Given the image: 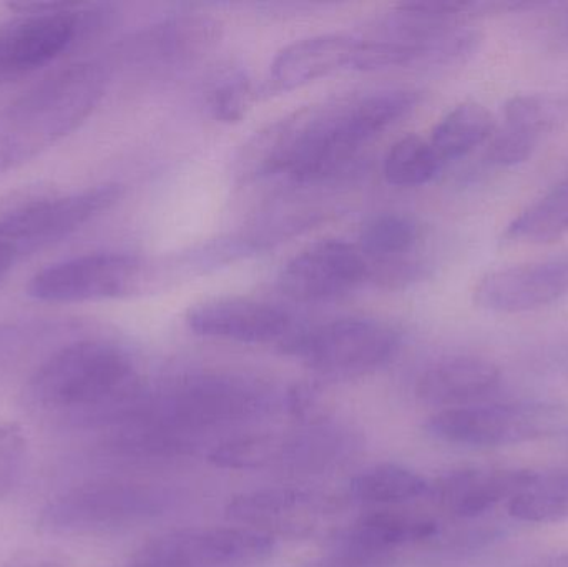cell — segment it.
Listing matches in <instances>:
<instances>
[{
	"label": "cell",
	"instance_id": "cell-30",
	"mask_svg": "<svg viewBox=\"0 0 568 567\" xmlns=\"http://www.w3.org/2000/svg\"><path fill=\"white\" fill-rule=\"evenodd\" d=\"M487 160L497 166H516L532 156L539 140L519 130L503 125L490 136Z\"/></svg>",
	"mask_w": 568,
	"mask_h": 567
},
{
	"label": "cell",
	"instance_id": "cell-6",
	"mask_svg": "<svg viewBox=\"0 0 568 567\" xmlns=\"http://www.w3.org/2000/svg\"><path fill=\"white\" fill-rule=\"evenodd\" d=\"M150 263L130 253H92L47 266L33 276L29 295L45 303L125 298L142 292Z\"/></svg>",
	"mask_w": 568,
	"mask_h": 567
},
{
	"label": "cell",
	"instance_id": "cell-19",
	"mask_svg": "<svg viewBox=\"0 0 568 567\" xmlns=\"http://www.w3.org/2000/svg\"><path fill=\"white\" fill-rule=\"evenodd\" d=\"M219 20L203 13H179L153 26L142 40L143 53L160 67L193 65L205 59L222 39Z\"/></svg>",
	"mask_w": 568,
	"mask_h": 567
},
{
	"label": "cell",
	"instance_id": "cell-11",
	"mask_svg": "<svg viewBox=\"0 0 568 567\" xmlns=\"http://www.w3.org/2000/svg\"><path fill=\"white\" fill-rule=\"evenodd\" d=\"M369 276V263L357 246L327 239L286 262L278 275V286L294 302L320 303L353 292Z\"/></svg>",
	"mask_w": 568,
	"mask_h": 567
},
{
	"label": "cell",
	"instance_id": "cell-21",
	"mask_svg": "<svg viewBox=\"0 0 568 567\" xmlns=\"http://www.w3.org/2000/svg\"><path fill=\"white\" fill-rule=\"evenodd\" d=\"M437 525L423 516L397 512H373L337 533L333 546L394 556L404 546L429 541Z\"/></svg>",
	"mask_w": 568,
	"mask_h": 567
},
{
	"label": "cell",
	"instance_id": "cell-35",
	"mask_svg": "<svg viewBox=\"0 0 568 567\" xmlns=\"http://www.w3.org/2000/svg\"><path fill=\"white\" fill-rule=\"evenodd\" d=\"M560 26H562L564 33L568 37V6L564 10L562 17H560Z\"/></svg>",
	"mask_w": 568,
	"mask_h": 567
},
{
	"label": "cell",
	"instance_id": "cell-26",
	"mask_svg": "<svg viewBox=\"0 0 568 567\" xmlns=\"http://www.w3.org/2000/svg\"><path fill=\"white\" fill-rule=\"evenodd\" d=\"M509 515L529 525H552L568 518V472L537 473L529 486L509 499Z\"/></svg>",
	"mask_w": 568,
	"mask_h": 567
},
{
	"label": "cell",
	"instance_id": "cell-2",
	"mask_svg": "<svg viewBox=\"0 0 568 567\" xmlns=\"http://www.w3.org/2000/svg\"><path fill=\"white\" fill-rule=\"evenodd\" d=\"M30 395L47 412L116 422L139 402V375L119 343L82 340L40 366Z\"/></svg>",
	"mask_w": 568,
	"mask_h": 567
},
{
	"label": "cell",
	"instance_id": "cell-7",
	"mask_svg": "<svg viewBox=\"0 0 568 567\" xmlns=\"http://www.w3.org/2000/svg\"><path fill=\"white\" fill-rule=\"evenodd\" d=\"M450 445L499 448L557 435V408L549 405H467L439 409L424 425Z\"/></svg>",
	"mask_w": 568,
	"mask_h": 567
},
{
	"label": "cell",
	"instance_id": "cell-24",
	"mask_svg": "<svg viewBox=\"0 0 568 567\" xmlns=\"http://www.w3.org/2000/svg\"><path fill=\"white\" fill-rule=\"evenodd\" d=\"M568 233V176L530 203L507 225V242L547 245Z\"/></svg>",
	"mask_w": 568,
	"mask_h": 567
},
{
	"label": "cell",
	"instance_id": "cell-18",
	"mask_svg": "<svg viewBox=\"0 0 568 567\" xmlns=\"http://www.w3.org/2000/svg\"><path fill=\"white\" fill-rule=\"evenodd\" d=\"M500 369L479 356L440 360L420 375L416 395L424 405L439 409L476 405L499 386Z\"/></svg>",
	"mask_w": 568,
	"mask_h": 567
},
{
	"label": "cell",
	"instance_id": "cell-17",
	"mask_svg": "<svg viewBox=\"0 0 568 567\" xmlns=\"http://www.w3.org/2000/svg\"><path fill=\"white\" fill-rule=\"evenodd\" d=\"M529 469H456L430 486L440 508L456 518L474 519L509 502L536 479Z\"/></svg>",
	"mask_w": 568,
	"mask_h": 567
},
{
	"label": "cell",
	"instance_id": "cell-12",
	"mask_svg": "<svg viewBox=\"0 0 568 567\" xmlns=\"http://www.w3.org/2000/svg\"><path fill=\"white\" fill-rule=\"evenodd\" d=\"M339 438L331 429L300 433H252L223 442L209 455L216 468L233 472L311 466L331 462L339 453Z\"/></svg>",
	"mask_w": 568,
	"mask_h": 567
},
{
	"label": "cell",
	"instance_id": "cell-13",
	"mask_svg": "<svg viewBox=\"0 0 568 567\" xmlns=\"http://www.w3.org/2000/svg\"><path fill=\"white\" fill-rule=\"evenodd\" d=\"M568 295V252L494 270L474 290L476 305L493 313H527Z\"/></svg>",
	"mask_w": 568,
	"mask_h": 567
},
{
	"label": "cell",
	"instance_id": "cell-31",
	"mask_svg": "<svg viewBox=\"0 0 568 567\" xmlns=\"http://www.w3.org/2000/svg\"><path fill=\"white\" fill-rule=\"evenodd\" d=\"M300 567H397L394 556L333 546L329 551L301 563Z\"/></svg>",
	"mask_w": 568,
	"mask_h": 567
},
{
	"label": "cell",
	"instance_id": "cell-5",
	"mask_svg": "<svg viewBox=\"0 0 568 567\" xmlns=\"http://www.w3.org/2000/svg\"><path fill=\"white\" fill-rule=\"evenodd\" d=\"M282 348L324 378L351 379L387 365L399 352L400 335L379 320L336 318L293 330Z\"/></svg>",
	"mask_w": 568,
	"mask_h": 567
},
{
	"label": "cell",
	"instance_id": "cell-1",
	"mask_svg": "<svg viewBox=\"0 0 568 567\" xmlns=\"http://www.w3.org/2000/svg\"><path fill=\"white\" fill-rule=\"evenodd\" d=\"M417 103L414 90L387 89L304 107L256 132L246 143V156L260 179L320 182L344 169Z\"/></svg>",
	"mask_w": 568,
	"mask_h": 567
},
{
	"label": "cell",
	"instance_id": "cell-16",
	"mask_svg": "<svg viewBox=\"0 0 568 567\" xmlns=\"http://www.w3.org/2000/svg\"><path fill=\"white\" fill-rule=\"evenodd\" d=\"M356 49V33H321L296 40L273 59L265 93L291 92L331 73L353 69Z\"/></svg>",
	"mask_w": 568,
	"mask_h": 567
},
{
	"label": "cell",
	"instance_id": "cell-10",
	"mask_svg": "<svg viewBox=\"0 0 568 567\" xmlns=\"http://www.w3.org/2000/svg\"><path fill=\"white\" fill-rule=\"evenodd\" d=\"M159 505V498L135 485L89 483L57 498L43 515V525L60 535L103 531L153 515Z\"/></svg>",
	"mask_w": 568,
	"mask_h": 567
},
{
	"label": "cell",
	"instance_id": "cell-27",
	"mask_svg": "<svg viewBox=\"0 0 568 567\" xmlns=\"http://www.w3.org/2000/svg\"><path fill=\"white\" fill-rule=\"evenodd\" d=\"M443 166L429 140L407 135L397 140L387 152L384 176L390 185L413 189L433 182Z\"/></svg>",
	"mask_w": 568,
	"mask_h": 567
},
{
	"label": "cell",
	"instance_id": "cell-3",
	"mask_svg": "<svg viewBox=\"0 0 568 567\" xmlns=\"http://www.w3.org/2000/svg\"><path fill=\"white\" fill-rule=\"evenodd\" d=\"M276 398L268 386L243 376L205 373L179 379L155 398H140L119 422L176 445L175 435L265 415ZM180 445V442H179Z\"/></svg>",
	"mask_w": 568,
	"mask_h": 567
},
{
	"label": "cell",
	"instance_id": "cell-32",
	"mask_svg": "<svg viewBox=\"0 0 568 567\" xmlns=\"http://www.w3.org/2000/svg\"><path fill=\"white\" fill-rule=\"evenodd\" d=\"M23 438L13 426H0V498L9 493L22 466Z\"/></svg>",
	"mask_w": 568,
	"mask_h": 567
},
{
	"label": "cell",
	"instance_id": "cell-4",
	"mask_svg": "<svg viewBox=\"0 0 568 567\" xmlns=\"http://www.w3.org/2000/svg\"><path fill=\"white\" fill-rule=\"evenodd\" d=\"M103 70L80 63L50 77L0 113V172L36 155L87 119L102 99Z\"/></svg>",
	"mask_w": 568,
	"mask_h": 567
},
{
	"label": "cell",
	"instance_id": "cell-33",
	"mask_svg": "<svg viewBox=\"0 0 568 567\" xmlns=\"http://www.w3.org/2000/svg\"><path fill=\"white\" fill-rule=\"evenodd\" d=\"M17 256H19V250L12 243L0 240V280L12 270Z\"/></svg>",
	"mask_w": 568,
	"mask_h": 567
},
{
	"label": "cell",
	"instance_id": "cell-8",
	"mask_svg": "<svg viewBox=\"0 0 568 567\" xmlns=\"http://www.w3.org/2000/svg\"><path fill=\"white\" fill-rule=\"evenodd\" d=\"M275 539L255 528H196L170 533L143 546L129 567H256Z\"/></svg>",
	"mask_w": 568,
	"mask_h": 567
},
{
	"label": "cell",
	"instance_id": "cell-28",
	"mask_svg": "<svg viewBox=\"0 0 568 567\" xmlns=\"http://www.w3.org/2000/svg\"><path fill=\"white\" fill-rule=\"evenodd\" d=\"M253 82L248 72L240 65H226L216 70L205 89V103L216 122L239 123L252 107Z\"/></svg>",
	"mask_w": 568,
	"mask_h": 567
},
{
	"label": "cell",
	"instance_id": "cell-25",
	"mask_svg": "<svg viewBox=\"0 0 568 567\" xmlns=\"http://www.w3.org/2000/svg\"><path fill=\"white\" fill-rule=\"evenodd\" d=\"M429 488L423 476L393 463L371 466L349 483L351 496L364 505H403L423 498Z\"/></svg>",
	"mask_w": 568,
	"mask_h": 567
},
{
	"label": "cell",
	"instance_id": "cell-36",
	"mask_svg": "<svg viewBox=\"0 0 568 567\" xmlns=\"http://www.w3.org/2000/svg\"><path fill=\"white\" fill-rule=\"evenodd\" d=\"M6 567H49V566H40V565H36V563L22 561V563H13L12 566H6Z\"/></svg>",
	"mask_w": 568,
	"mask_h": 567
},
{
	"label": "cell",
	"instance_id": "cell-22",
	"mask_svg": "<svg viewBox=\"0 0 568 567\" xmlns=\"http://www.w3.org/2000/svg\"><path fill=\"white\" fill-rule=\"evenodd\" d=\"M419 239L417 223L400 213H379L363 223L359 232V252L367 263L379 265L383 282L399 283L410 275L419 263L404 260Z\"/></svg>",
	"mask_w": 568,
	"mask_h": 567
},
{
	"label": "cell",
	"instance_id": "cell-20",
	"mask_svg": "<svg viewBox=\"0 0 568 567\" xmlns=\"http://www.w3.org/2000/svg\"><path fill=\"white\" fill-rule=\"evenodd\" d=\"M324 499L300 488H268L243 493L226 506L233 522L291 531L310 525L326 512Z\"/></svg>",
	"mask_w": 568,
	"mask_h": 567
},
{
	"label": "cell",
	"instance_id": "cell-34",
	"mask_svg": "<svg viewBox=\"0 0 568 567\" xmlns=\"http://www.w3.org/2000/svg\"><path fill=\"white\" fill-rule=\"evenodd\" d=\"M532 567H568V553L540 559V561L532 565Z\"/></svg>",
	"mask_w": 568,
	"mask_h": 567
},
{
	"label": "cell",
	"instance_id": "cell-29",
	"mask_svg": "<svg viewBox=\"0 0 568 567\" xmlns=\"http://www.w3.org/2000/svg\"><path fill=\"white\" fill-rule=\"evenodd\" d=\"M559 117V107L542 95H516L506 103L504 123L540 140Z\"/></svg>",
	"mask_w": 568,
	"mask_h": 567
},
{
	"label": "cell",
	"instance_id": "cell-15",
	"mask_svg": "<svg viewBox=\"0 0 568 567\" xmlns=\"http://www.w3.org/2000/svg\"><path fill=\"white\" fill-rule=\"evenodd\" d=\"M72 7L27 16L0 29V87L36 72L67 50L80 30V16Z\"/></svg>",
	"mask_w": 568,
	"mask_h": 567
},
{
	"label": "cell",
	"instance_id": "cell-14",
	"mask_svg": "<svg viewBox=\"0 0 568 567\" xmlns=\"http://www.w3.org/2000/svg\"><path fill=\"white\" fill-rule=\"evenodd\" d=\"M185 323L196 336L243 345H282L294 330L290 313L280 306L240 296L203 300L190 306Z\"/></svg>",
	"mask_w": 568,
	"mask_h": 567
},
{
	"label": "cell",
	"instance_id": "cell-23",
	"mask_svg": "<svg viewBox=\"0 0 568 567\" xmlns=\"http://www.w3.org/2000/svg\"><path fill=\"white\" fill-rule=\"evenodd\" d=\"M493 133L494 120L489 110L477 102H464L439 120L429 142L443 165H446L483 145Z\"/></svg>",
	"mask_w": 568,
	"mask_h": 567
},
{
	"label": "cell",
	"instance_id": "cell-9",
	"mask_svg": "<svg viewBox=\"0 0 568 567\" xmlns=\"http://www.w3.org/2000/svg\"><path fill=\"white\" fill-rule=\"evenodd\" d=\"M120 195L119 185H103L75 195L19 203L0 212V240L12 243L19 253L50 245L106 212Z\"/></svg>",
	"mask_w": 568,
	"mask_h": 567
}]
</instances>
